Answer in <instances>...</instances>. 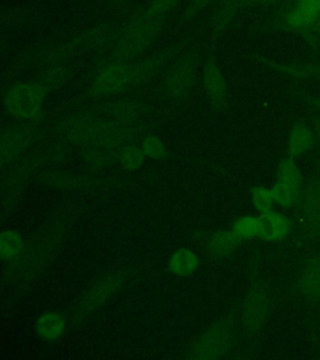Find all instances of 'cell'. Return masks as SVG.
<instances>
[{"mask_svg":"<svg viewBox=\"0 0 320 360\" xmlns=\"http://www.w3.org/2000/svg\"><path fill=\"white\" fill-rule=\"evenodd\" d=\"M70 228L72 215L69 213L60 214L45 225L4 269L3 279L6 285L24 289L37 281L56 258Z\"/></svg>","mask_w":320,"mask_h":360,"instance_id":"6da1fadb","label":"cell"},{"mask_svg":"<svg viewBox=\"0 0 320 360\" xmlns=\"http://www.w3.org/2000/svg\"><path fill=\"white\" fill-rule=\"evenodd\" d=\"M239 308H231L219 321L207 328L188 349L191 360H217L224 358L234 344Z\"/></svg>","mask_w":320,"mask_h":360,"instance_id":"7a4b0ae2","label":"cell"},{"mask_svg":"<svg viewBox=\"0 0 320 360\" xmlns=\"http://www.w3.org/2000/svg\"><path fill=\"white\" fill-rule=\"evenodd\" d=\"M165 18L139 14L128 24L113 48V62L129 63L149 49L162 32Z\"/></svg>","mask_w":320,"mask_h":360,"instance_id":"3957f363","label":"cell"},{"mask_svg":"<svg viewBox=\"0 0 320 360\" xmlns=\"http://www.w3.org/2000/svg\"><path fill=\"white\" fill-rule=\"evenodd\" d=\"M270 314V297L264 281L258 274V262H255V269L250 287L243 299L238 313V321L242 328L243 334L247 339L258 337L263 330Z\"/></svg>","mask_w":320,"mask_h":360,"instance_id":"277c9868","label":"cell"},{"mask_svg":"<svg viewBox=\"0 0 320 360\" xmlns=\"http://www.w3.org/2000/svg\"><path fill=\"white\" fill-rule=\"evenodd\" d=\"M117 27L112 22H101L94 27L85 29L80 33L75 34L72 38L62 44H53L45 51L44 56L40 60V65L51 67L56 64H63L69 58L82 53L90 51L99 45L105 43L109 38H112Z\"/></svg>","mask_w":320,"mask_h":360,"instance_id":"5b68a950","label":"cell"},{"mask_svg":"<svg viewBox=\"0 0 320 360\" xmlns=\"http://www.w3.org/2000/svg\"><path fill=\"white\" fill-rule=\"evenodd\" d=\"M128 279V271L124 269L114 270L96 281L88 292L83 294L78 303L74 307L72 321L74 324L84 321L88 316L101 309L114 294L123 288Z\"/></svg>","mask_w":320,"mask_h":360,"instance_id":"8992f818","label":"cell"},{"mask_svg":"<svg viewBox=\"0 0 320 360\" xmlns=\"http://www.w3.org/2000/svg\"><path fill=\"white\" fill-rule=\"evenodd\" d=\"M46 91L34 82H22L13 85L4 96V107L9 115L19 120H34L44 107Z\"/></svg>","mask_w":320,"mask_h":360,"instance_id":"52a82bcc","label":"cell"},{"mask_svg":"<svg viewBox=\"0 0 320 360\" xmlns=\"http://www.w3.org/2000/svg\"><path fill=\"white\" fill-rule=\"evenodd\" d=\"M299 242L307 245L320 238V178L304 184L297 202Z\"/></svg>","mask_w":320,"mask_h":360,"instance_id":"ba28073f","label":"cell"},{"mask_svg":"<svg viewBox=\"0 0 320 360\" xmlns=\"http://www.w3.org/2000/svg\"><path fill=\"white\" fill-rule=\"evenodd\" d=\"M200 63L198 49L183 53L169 69L164 78V90L170 98L181 101L191 93L197 80Z\"/></svg>","mask_w":320,"mask_h":360,"instance_id":"9c48e42d","label":"cell"},{"mask_svg":"<svg viewBox=\"0 0 320 360\" xmlns=\"http://www.w3.org/2000/svg\"><path fill=\"white\" fill-rule=\"evenodd\" d=\"M39 133L35 124L8 125L0 129V168L17 160L33 144Z\"/></svg>","mask_w":320,"mask_h":360,"instance_id":"30bf717a","label":"cell"},{"mask_svg":"<svg viewBox=\"0 0 320 360\" xmlns=\"http://www.w3.org/2000/svg\"><path fill=\"white\" fill-rule=\"evenodd\" d=\"M292 292L304 303L320 305V253L313 254L300 265Z\"/></svg>","mask_w":320,"mask_h":360,"instance_id":"8fae6325","label":"cell"},{"mask_svg":"<svg viewBox=\"0 0 320 360\" xmlns=\"http://www.w3.org/2000/svg\"><path fill=\"white\" fill-rule=\"evenodd\" d=\"M203 86L214 110L223 112L229 105V89L222 68L213 56H208L203 67Z\"/></svg>","mask_w":320,"mask_h":360,"instance_id":"7c38bea8","label":"cell"},{"mask_svg":"<svg viewBox=\"0 0 320 360\" xmlns=\"http://www.w3.org/2000/svg\"><path fill=\"white\" fill-rule=\"evenodd\" d=\"M132 67L129 63L112 62L98 74L90 86V96H114L130 85Z\"/></svg>","mask_w":320,"mask_h":360,"instance_id":"4fadbf2b","label":"cell"},{"mask_svg":"<svg viewBox=\"0 0 320 360\" xmlns=\"http://www.w3.org/2000/svg\"><path fill=\"white\" fill-rule=\"evenodd\" d=\"M101 120L103 119L87 114L72 115L59 124L58 131L65 141L74 144L94 146Z\"/></svg>","mask_w":320,"mask_h":360,"instance_id":"5bb4252c","label":"cell"},{"mask_svg":"<svg viewBox=\"0 0 320 360\" xmlns=\"http://www.w3.org/2000/svg\"><path fill=\"white\" fill-rule=\"evenodd\" d=\"M184 43L181 44L169 45L160 51L153 56H146V59L130 64L132 74H130V85H138L144 83L148 79L152 78L164 65H167L170 60L183 51Z\"/></svg>","mask_w":320,"mask_h":360,"instance_id":"9a60e30c","label":"cell"},{"mask_svg":"<svg viewBox=\"0 0 320 360\" xmlns=\"http://www.w3.org/2000/svg\"><path fill=\"white\" fill-rule=\"evenodd\" d=\"M134 136V129L130 127V124L113 120V119L112 120L103 119L94 146H101L109 150L124 149L130 146Z\"/></svg>","mask_w":320,"mask_h":360,"instance_id":"2e32d148","label":"cell"},{"mask_svg":"<svg viewBox=\"0 0 320 360\" xmlns=\"http://www.w3.org/2000/svg\"><path fill=\"white\" fill-rule=\"evenodd\" d=\"M243 8V0H217L209 20V38L217 41L236 20Z\"/></svg>","mask_w":320,"mask_h":360,"instance_id":"e0dca14e","label":"cell"},{"mask_svg":"<svg viewBox=\"0 0 320 360\" xmlns=\"http://www.w3.org/2000/svg\"><path fill=\"white\" fill-rule=\"evenodd\" d=\"M292 231V221L284 214L270 210L259 217L258 238L264 242H281Z\"/></svg>","mask_w":320,"mask_h":360,"instance_id":"ac0fdd59","label":"cell"},{"mask_svg":"<svg viewBox=\"0 0 320 360\" xmlns=\"http://www.w3.org/2000/svg\"><path fill=\"white\" fill-rule=\"evenodd\" d=\"M38 11L29 6H9L0 8V28L19 30L38 22Z\"/></svg>","mask_w":320,"mask_h":360,"instance_id":"d6986e66","label":"cell"},{"mask_svg":"<svg viewBox=\"0 0 320 360\" xmlns=\"http://www.w3.org/2000/svg\"><path fill=\"white\" fill-rule=\"evenodd\" d=\"M265 67L274 69L278 73L295 79H320V63H281L267 59L264 56H254Z\"/></svg>","mask_w":320,"mask_h":360,"instance_id":"ffe728a7","label":"cell"},{"mask_svg":"<svg viewBox=\"0 0 320 360\" xmlns=\"http://www.w3.org/2000/svg\"><path fill=\"white\" fill-rule=\"evenodd\" d=\"M314 130L308 124L299 123L290 130L288 138V157L297 158L312 150L315 144Z\"/></svg>","mask_w":320,"mask_h":360,"instance_id":"44dd1931","label":"cell"},{"mask_svg":"<svg viewBox=\"0 0 320 360\" xmlns=\"http://www.w3.org/2000/svg\"><path fill=\"white\" fill-rule=\"evenodd\" d=\"M239 244L241 242L236 239L231 229L214 231L207 238V247L209 252L218 258L229 257L236 252Z\"/></svg>","mask_w":320,"mask_h":360,"instance_id":"7402d4cb","label":"cell"},{"mask_svg":"<svg viewBox=\"0 0 320 360\" xmlns=\"http://www.w3.org/2000/svg\"><path fill=\"white\" fill-rule=\"evenodd\" d=\"M35 330L44 340H56L65 330V321L59 313L48 311L37 321Z\"/></svg>","mask_w":320,"mask_h":360,"instance_id":"603a6c76","label":"cell"},{"mask_svg":"<svg viewBox=\"0 0 320 360\" xmlns=\"http://www.w3.org/2000/svg\"><path fill=\"white\" fill-rule=\"evenodd\" d=\"M105 112L113 120L129 124L135 119L141 118L144 112V105L136 101H119L107 105Z\"/></svg>","mask_w":320,"mask_h":360,"instance_id":"cb8c5ba5","label":"cell"},{"mask_svg":"<svg viewBox=\"0 0 320 360\" xmlns=\"http://www.w3.org/2000/svg\"><path fill=\"white\" fill-rule=\"evenodd\" d=\"M69 79H70V70L63 64H56V65L45 68V70L39 74V77L35 82L41 85L46 93H49V91H56L63 88L67 84Z\"/></svg>","mask_w":320,"mask_h":360,"instance_id":"d4e9b609","label":"cell"},{"mask_svg":"<svg viewBox=\"0 0 320 360\" xmlns=\"http://www.w3.org/2000/svg\"><path fill=\"white\" fill-rule=\"evenodd\" d=\"M32 172V167L29 163L19 165L13 173H11L3 188V202L4 205L9 204L11 200H17L22 189L25 186V181L28 179L29 173Z\"/></svg>","mask_w":320,"mask_h":360,"instance_id":"484cf974","label":"cell"},{"mask_svg":"<svg viewBox=\"0 0 320 360\" xmlns=\"http://www.w3.org/2000/svg\"><path fill=\"white\" fill-rule=\"evenodd\" d=\"M199 258L189 249L177 250L169 262V268L175 276H188L198 269Z\"/></svg>","mask_w":320,"mask_h":360,"instance_id":"4316f807","label":"cell"},{"mask_svg":"<svg viewBox=\"0 0 320 360\" xmlns=\"http://www.w3.org/2000/svg\"><path fill=\"white\" fill-rule=\"evenodd\" d=\"M278 180L293 188L294 191H302L303 188V176L297 163L294 162V158L288 157L281 160L276 170Z\"/></svg>","mask_w":320,"mask_h":360,"instance_id":"83f0119b","label":"cell"},{"mask_svg":"<svg viewBox=\"0 0 320 360\" xmlns=\"http://www.w3.org/2000/svg\"><path fill=\"white\" fill-rule=\"evenodd\" d=\"M24 247L22 236L17 231H6L0 234V259L11 262L19 257Z\"/></svg>","mask_w":320,"mask_h":360,"instance_id":"f1b7e54d","label":"cell"},{"mask_svg":"<svg viewBox=\"0 0 320 360\" xmlns=\"http://www.w3.org/2000/svg\"><path fill=\"white\" fill-rule=\"evenodd\" d=\"M233 234L239 242H247L253 238H258L259 217L247 215L236 220L231 228Z\"/></svg>","mask_w":320,"mask_h":360,"instance_id":"f546056e","label":"cell"},{"mask_svg":"<svg viewBox=\"0 0 320 360\" xmlns=\"http://www.w3.org/2000/svg\"><path fill=\"white\" fill-rule=\"evenodd\" d=\"M270 189H271L276 204H279L283 208L294 207L298 202L299 195H300L299 191H294L293 188L281 183L279 180H276V184Z\"/></svg>","mask_w":320,"mask_h":360,"instance_id":"4dcf8cb0","label":"cell"},{"mask_svg":"<svg viewBox=\"0 0 320 360\" xmlns=\"http://www.w3.org/2000/svg\"><path fill=\"white\" fill-rule=\"evenodd\" d=\"M250 195H252L254 208L257 209L259 213L264 214L273 210V205L276 200L273 197L271 189L264 186H254L250 191Z\"/></svg>","mask_w":320,"mask_h":360,"instance_id":"1f68e13d","label":"cell"},{"mask_svg":"<svg viewBox=\"0 0 320 360\" xmlns=\"http://www.w3.org/2000/svg\"><path fill=\"white\" fill-rule=\"evenodd\" d=\"M120 163L124 168L128 170H136L141 167V164L146 159V154L143 152V149L138 146H129L124 148L120 153Z\"/></svg>","mask_w":320,"mask_h":360,"instance_id":"d6a6232c","label":"cell"},{"mask_svg":"<svg viewBox=\"0 0 320 360\" xmlns=\"http://www.w3.org/2000/svg\"><path fill=\"white\" fill-rule=\"evenodd\" d=\"M217 0H188L184 11L181 14V22H191L193 18L198 17L200 13L208 9Z\"/></svg>","mask_w":320,"mask_h":360,"instance_id":"836d02e7","label":"cell"},{"mask_svg":"<svg viewBox=\"0 0 320 360\" xmlns=\"http://www.w3.org/2000/svg\"><path fill=\"white\" fill-rule=\"evenodd\" d=\"M141 149L146 154V157L152 158V159H162L167 155V148L164 146L163 141L154 135L146 138Z\"/></svg>","mask_w":320,"mask_h":360,"instance_id":"e575fe53","label":"cell"},{"mask_svg":"<svg viewBox=\"0 0 320 360\" xmlns=\"http://www.w3.org/2000/svg\"><path fill=\"white\" fill-rule=\"evenodd\" d=\"M279 0H243V8H254V6H268V4H274Z\"/></svg>","mask_w":320,"mask_h":360,"instance_id":"d590c367","label":"cell"},{"mask_svg":"<svg viewBox=\"0 0 320 360\" xmlns=\"http://www.w3.org/2000/svg\"><path fill=\"white\" fill-rule=\"evenodd\" d=\"M298 96L302 101H305L307 104H309L310 107L315 108L318 112H320L319 96H307V94H302V93H299Z\"/></svg>","mask_w":320,"mask_h":360,"instance_id":"8d00e7d4","label":"cell"},{"mask_svg":"<svg viewBox=\"0 0 320 360\" xmlns=\"http://www.w3.org/2000/svg\"><path fill=\"white\" fill-rule=\"evenodd\" d=\"M313 130H314L315 139L318 141L320 148V117L319 118H315L313 122Z\"/></svg>","mask_w":320,"mask_h":360,"instance_id":"74e56055","label":"cell"},{"mask_svg":"<svg viewBox=\"0 0 320 360\" xmlns=\"http://www.w3.org/2000/svg\"><path fill=\"white\" fill-rule=\"evenodd\" d=\"M113 1H114V6H127L133 0H113Z\"/></svg>","mask_w":320,"mask_h":360,"instance_id":"f35d334b","label":"cell"},{"mask_svg":"<svg viewBox=\"0 0 320 360\" xmlns=\"http://www.w3.org/2000/svg\"><path fill=\"white\" fill-rule=\"evenodd\" d=\"M316 33L320 34V19L318 24H316Z\"/></svg>","mask_w":320,"mask_h":360,"instance_id":"ab89813d","label":"cell"},{"mask_svg":"<svg viewBox=\"0 0 320 360\" xmlns=\"http://www.w3.org/2000/svg\"><path fill=\"white\" fill-rule=\"evenodd\" d=\"M3 49V43H1V40H0V51Z\"/></svg>","mask_w":320,"mask_h":360,"instance_id":"60d3db41","label":"cell"}]
</instances>
